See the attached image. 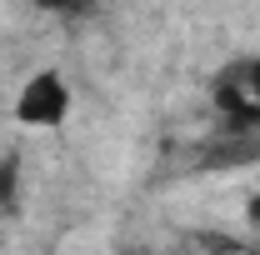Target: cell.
Instances as JSON below:
<instances>
[{"instance_id":"obj_6","label":"cell","mask_w":260,"mask_h":255,"mask_svg":"<svg viewBox=\"0 0 260 255\" xmlns=\"http://www.w3.org/2000/svg\"><path fill=\"white\" fill-rule=\"evenodd\" d=\"M245 215H250V225H260V190L245 200Z\"/></svg>"},{"instance_id":"obj_5","label":"cell","mask_w":260,"mask_h":255,"mask_svg":"<svg viewBox=\"0 0 260 255\" xmlns=\"http://www.w3.org/2000/svg\"><path fill=\"white\" fill-rule=\"evenodd\" d=\"M40 10H75V5H85V0H35Z\"/></svg>"},{"instance_id":"obj_4","label":"cell","mask_w":260,"mask_h":255,"mask_svg":"<svg viewBox=\"0 0 260 255\" xmlns=\"http://www.w3.org/2000/svg\"><path fill=\"white\" fill-rule=\"evenodd\" d=\"M220 75H225V80H235L250 100H260V55H240V60H230Z\"/></svg>"},{"instance_id":"obj_3","label":"cell","mask_w":260,"mask_h":255,"mask_svg":"<svg viewBox=\"0 0 260 255\" xmlns=\"http://www.w3.org/2000/svg\"><path fill=\"white\" fill-rule=\"evenodd\" d=\"M15 195H20V155L5 150L0 155V215L15 210Z\"/></svg>"},{"instance_id":"obj_2","label":"cell","mask_w":260,"mask_h":255,"mask_svg":"<svg viewBox=\"0 0 260 255\" xmlns=\"http://www.w3.org/2000/svg\"><path fill=\"white\" fill-rule=\"evenodd\" d=\"M245 165H260V130L215 125V135H205L195 150V170H245Z\"/></svg>"},{"instance_id":"obj_1","label":"cell","mask_w":260,"mask_h":255,"mask_svg":"<svg viewBox=\"0 0 260 255\" xmlns=\"http://www.w3.org/2000/svg\"><path fill=\"white\" fill-rule=\"evenodd\" d=\"M70 115V85L60 70H35L15 95V120L35 130H55Z\"/></svg>"}]
</instances>
